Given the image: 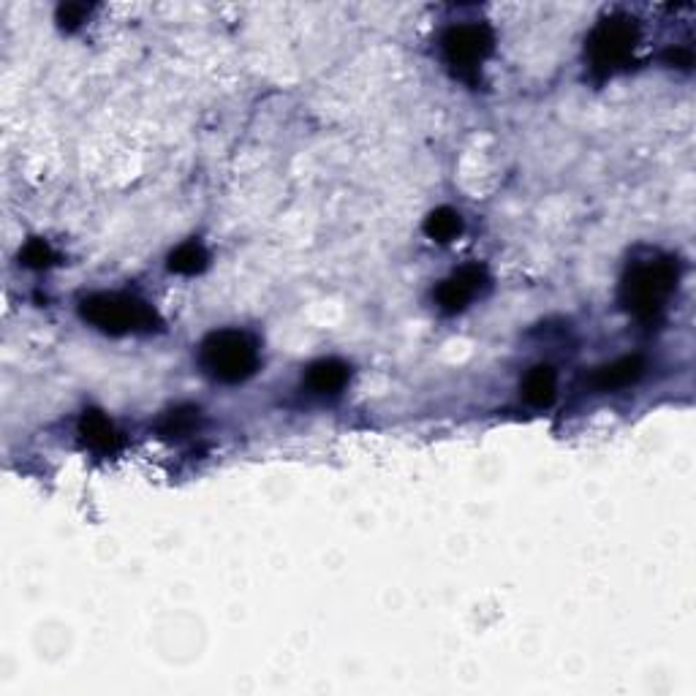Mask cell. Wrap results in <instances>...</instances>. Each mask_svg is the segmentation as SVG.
Returning <instances> with one entry per match:
<instances>
[{"mask_svg":"<svg viewBox=\"0 0 696 696\" xmlns=\"http://www.w3.org/2000/svg\"><path fill=\"white\" fill-rule=\"evenodd\" d=\"M677 278H680V272H677L675 259L661 256V259L637 261L623 278L620 300L631 316H637L639 321L656 319L672 297V291L677 289Z\"/></svg>","mask_w":696,"mask_h":696,"instance_id":"1","label":"cell"},{"mask_svg":"<svg viewBox=\"0 0 696 696\" xmlns=\"http://www.w3.org/2000/svg\"><path fill=\"white\" fill-rule=\"evenodd\" d=\"M202 365L223 384H240L259 370V346L248 332L221 329L202 343Z\"/></svg>","mask_w":696,"mask_h":696,"instance_id":"2","label":"cell"},{"mask_svg":"<svg viewBox=\"0 0 696 696\" xmlns=\"http://www.w3.org/2000/svg\"><path fill=\"white\" fill-rule=\"evenodd\" d=\"M82 319L109 335L150 332L161 327V319L147 302L128 294H93L82 300Z\"/></svg>","mask_w":696,"mask_h":696,"instance_id":"3","label":"cell"},{"mask_svg":"<svg viewBox=\"0 0 696 696\" xmlns=\"http://www.w3.org/2000/svg\"><path fill=\"white\" fill-rule=\"evenodd\" d=\"M639 30L637 22L629 17H607L599 28L590 33L588 60L596 74H612L615 68L626 66L631 52L637 47Z\"/></svg>","mask_w":696,"mask_h":696,"instance_id":"4","label":"cell"},{"mask_svg":"<svg viewBox=\"0 0 696 696\" xmlns=\"http://www.w3.org/2000/svg\"><path fill=\"white\" fill-rule=\"evenodd\" d=\"M490 52H493V30L482 22H468L446 30L444 58L457 77L474 82Z\"/></svg>","mask_w":696,"mask_h":696,"instance_id":"5","label":"cell"},{"mask_svg":"<svg viewBox=\"0 0 696 696\" xmlns=\"http://www.w3.org/2000/svg\"><path fill=\"white\" fill-rule=\"evenodd\" d=\"M484 283H487V270L482 264H465L463 270H457L452 278H446L438 286L435 302L441 305L444 313H457L484 289Z\"/></svg>","mask_w":696,"mask_h":696,"instance_id":"6","label":"cell"},{"mask_svg":"<svg viewBox=\"0 0 696 696\" xmlns=\"http://www.w3.org/2000/svg\"><path fill=\"white\" fill-rule=\"evenodd\" d=\"M645 370V359L639 354H631V357H620L609 365H601L596 368V373L590 376V384L601 392H612V389H623L634 384Z\"/></svg>","mask_w":696,"mask_h":696,"instance_id":"7","label":"cell"},{"mask_svg":"<svg viewBox=\"0 0 696 696\" xmlns=\"http://www.w3.org/2000/svg\"><path fill=\"white\" fill-rule=\"evenodd\" d=\"M79 435L96 452H115L117 444H120V435H117L115 425L101 411H93V408L85 411L82 419H79Z\"/></svg>","mask_w":696,"mask_h":696,"instance_id":"8","label":"cell"},{"mask_svg":"<svg viewBox=\"0 0 696 696\" xmlns=\"http://www.w3.org/2000/svg\"><path fill=\"white\" fill-rule=\"evenodd\" d=\"M555 389H558V376L550 365H536L522 378V397L533 408L550 406L555 400Z\"/></svg>","mask_w":696,"mask_h":696,"instance_id":"9","label":"cell"},{"mask_svg":"<svg viewBox=\"0 0 696 696\" xmlns=\"http://www.w3.org/2000/svg\"><path fill=\"white\" fill-rule=\"evenodd\" d=\"M348 376H351V370H348L346 362H340V359H321L316 365H310L305 381L319 395H335V392L346 387Z\"/></svg>","mask_w":696,"mask_h":696,"instance_id":"10","label":"cell"},{"mask_svg":"<svg viewBox=\"0 0 696 696\" xmlns=\"http://www.w3.org/2000/svg\"><path fill=\"white\" fill-rule=\"evenodd\" d=\"M460 232H463V218H460V213H455L452 207H438V210H433V213L427 215L425 234L430 240L449 242L455 240Z\"/></svg>","mask_w":696,"mask_h":696,"instance_id":"11","label":"cell"},{"mask_svg":"<svg viewBox=\"0 0 696 696\" xmlns=\"http://www.w3.org/2000/svg\"><path fill=\"white\" fill-rule=\"evenodd\" d=\"M207 267V251L202 242L188 240L169 256V270L177 275H196Z\"/></svg>","mask_w":696,"mask_h":696,"instance_id":"12","label":"cell"},{"mask_svg":"<svg viewBox=\"0 0 696 696\" xmlns=\"http://www.w3.org/2000/svg\"><path fill=\"white\" fill-rule=\"evenodd\" d=\"M20 259L25 267H33V270H44V267H52L58 261V253L52 251V245L47 240H30L25 248H22Z\"/></svg>","mask_w":696,"mask_h":696,"instance_id":"13","label":"cell"},{"mask_svg":"<svg viewBox=\"0 0 696 696\" xmlns=\"http://www.w3.org/2000/svg\"><path fill=\"white\" fill-rule=\"evenodd\" d=\"M196 414H199V411H194V408H177V411H169L164 422H161V433L164 435L188 433V430L196 425V419H199Z\"/></svg>","mask_w":696,"mask_h":696,"instance_id":"14","label":"cell"},{"mask_svg":"<svg viewBox=\"0 0 696 696\" xmlns=\"http://www.w3.org/2000/svg\"><path fill=\"white\" fill-rule=\"evenodd\" d=\"M87 17V6H60L58 20L63 28H77L79 22Z\"/></svg>","mask_w":696,"mask_h":696,"instance_id":"15","label":"cell"}]
</instances>
